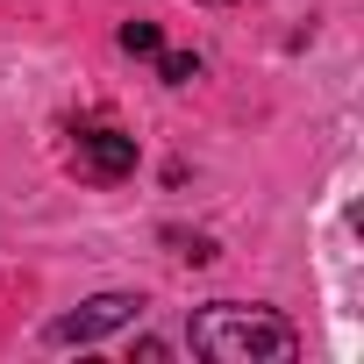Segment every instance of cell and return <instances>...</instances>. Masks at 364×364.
Listing matches in <instances>:
<instances>
[{"mask_svg": "<svg viewBox=\"0 0 364 364\" xmlns=\"http://www.w3.org/2000/svg\"><path fill=\"white\" fill-rule=\"evenodd\" d=\"M193 350L208 364H293L300 336L286 314L272 307H243V300H215L193 314Z\"/></svg>", "mask_w": 364, "mask_h": 364, "instance_id": "1", "label": "cell"}, {"mask_svg": "<svg viewBox=\"0 0 364 364\" xmlns=\"http://www.w3.org/2000/svg\"><path fill=\"white\" fill-rule=\"evenodd\" d=\"M136 314H143V293H100L79 314H58L50 321V343H100L107 328H129Z\"/></svg>", "mask_w": 364, "mask_h": 364, "instance_id": "2", "label": "cell"}, {"mask_svg": "<svg viewBox=\"0 0 364 364\" xmlns=\"http://www.w3.org/2000/svg\"><path fill=\"white\" fill-rule=\"evenodd\" d=\"M79 171L100 178V186L129 178L136 171V136H122V129H79Z\"/></svg>", "mask_w": 364, "mask_h": 364, "instance_id": "3", "label": "cell"}, {"mask_svg": "<svg viewBox=\"0 0 364 364\" xmlns=\"http://www.w3.org/2000/svg\"><path fill=\"white\" fill-rule=\"evenodd\" d=\"M122 50H129V58H157V50H164V36H157L150 22H122Z\"/></svg>", "mask_w": 364, "mask_h": 364, "instance_id": "4", "label": "cell"}, {"mask_svg": "<svg viewBox=\"0 0 364 364\" xmlns=\"http://www.w3.org/2000/svg\"><path fill=\"white\" fill-rule=\"evenodd\" d=\"M157 58H164V79H171V86H193V79H200V58H193V50H157Z\"/></svg>", "mask_w": 364, "mask_h": 364, "instance_id": "5", "label": "cell"}, {"mask_svg": "<svg viewBox=\"0 0 364 364\" xmlns=\"http://www.w3.org/2000/svg\"><path fill=\"white\" fill-rule=\"evenodd\" d=\"M171 250L186 257V264H215V243H208V236H178V229H171Z\"/></svg>", "mask_w": 364, "mask_h": 364, "instance_id": "6", "label": "cell"}]
</instances>
